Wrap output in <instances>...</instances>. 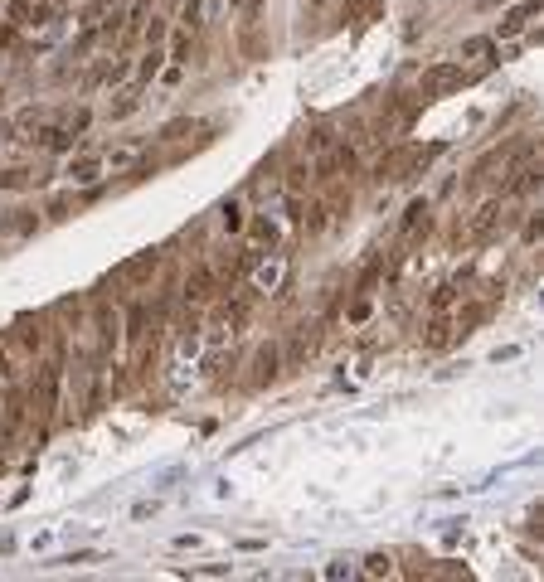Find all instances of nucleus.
<instances>
[{"label":"nucleus","instance_id":"obj_1","mask_svg":"<svg viewBox=\"0 0 544 582\" xmlns=\"http://www.w3.org/2000/svg\"><path fill=\"white\" fill-rule=\"evenodd\" d=\"M433 156H442V146H409V151H399L394 156V180H418L423 170H428V161Z\"/></svg>","mask_w":544,"mask_h":582},{"label":"nucleus","instance_id":"obj_2","mask_svg":"<svg viewBox=\"0 0 544 582\" xmlns=\"http://www.w3.org/2000/svg\"><path fill=\"white\" fill-rule=\"evenodd\" d=\"M156 267H161V258H156V253H136V258H126L112 277H117V282H126V287H141V282H151V277H156Z\"/></svg>","mask_w":544,"mask_h":582},{"label":"nucleus","instance_id":"obj_3","mask_svg":"<svg viewBox=\"0 0 544 582\" xmlns=\"http://www.w3.org/2000/svg\"><path fill=\"white\" fill-rule=\"evenodd\" d=\"M462 83H466V68L462 64H437V68L423 73V93H452Z\"/></svg>","mask_w":544,"mask_h":582},{"label":"nucleus","instance_id":"obj_4","mask_svg":"<svg viewBox=\"0 0 544 582\" xmlns=\"http://www.w3.org/2000/svg\"><path fill=\"white\" fill-rule=\"evenodd\" d=\"M20 422H24V393L10 384L5 388V403H0V437L10 442V437L20 432Z\"/></svg>","mask_w":544,"mask_h":582},{"label":"nucleus","instance_id":"obj_5","mask_svg":"<svg viewBox=\"0 0 544 582\" xmlns=\"http://www.w3.org/2000/svg\"><path fill=\"white\" fill-rule=\"evenodd\" d=\"M540 15V0H525V5H515V10H506V20H501V29H496V39H515L530 20Z\"/></svg>","mask_w":544,"mask_h":582},{"label":"nucleus","instance_id":"obj_6","mask_svg":"<svg viewBox=\"0 0 544 582\" xmlns=\"http://www.w3.org/2000/svg\"><path fill=\"white\" fill-rule=\"evenodd\" d=\"M277 282H282V258H267V262L253 267V287L258 291H277Z\"/></svg>","mask_w":544,"mask_h":582},{"label":"nucleus","instance_id":"obj_7","mask_svg":"<svg viewBox=\"0 0 544 582\" xmlns=\"http://www.w3.org/2000/svg\"><path fill=\"white\" fill-rule=\"evenodd\" d=\"M39 398H44V408H54V403H59V359H49V364H44V379H39Z\"/></svg>","mask_w":544,"mask_h":582},{"label":"nucleus","instance_id":"obj_8","mask_svg":"<svg viewBox=\"0 0 544 582\" xmlns=\"http://www.w3.org/2000/svg\"><path fill=\"white\" fill-rule=\"evenodd\" d=\"M209 287H214V272H209V267H200V272L185 282V301H209Z\"/></svg>","mask_w":544,"mask_h":582},{"label":"nucleus","instance_id":"obj_9","mask_svg":"<svg viewBox=\"0 0 544 582\" xmlns=\"http://www.w3.org/2000/svg\"><path fill=\"white\" fill-rule=\"evenodd\" d=\"M73 141H78V136H73V126H49V131L39 136V146H44V151H68Z\"/></svg>","mask_w":544,"mask_h":582},{"label":"nucleus","instance_id":"obj_10","mask_svg":"<svg viewBox=\"0 0 544 582\" xmlns=\"http://www.w3.org/2000/svg\"><path fill=\"white\" fill-rule=\"evenodd\" d=\"M98 175H103V161H93V156L78 161V165H68V180H73V185H93Z\"/></svg>","mask_w":544,"mask_h":582},{"label":"nucleus","instance_id":"obj_11","mask_svg":"<svg viewBox=\"0 0 544 582\" xmlns=\"http://www.w3.org/2000/svg\"><path fill=\"white\" fill-rule=\"evenodd\" d=\"M418 223H428V204H423V199H413V204L404 209V223H399V228H404V238H413V233H418Z\"/></svg>","mask_w":544,"mask_h":582},{"label":"nucleus","instance_id":"obj_12","mask_svg":"<svg viewBox=\"0 0 544 582\" xmlns=\"http://www.w3.org/2000/svg\"><path fill=\"white\" fill-rule=\"evenodd\" d=\"M253 364H258V384H272V379H277V350H272V345H267V350H258V359H253Z\"/></svg>","mask_w":544,"mask_h":582},{"label":"nucleus","instance_id":"obj_13","mask_svg":"<svg viewBox=\"0 0 544 582\" xmlns=\"http://www.w3.org/2000/svg\"><path fill=\"white\" fill-rule=\"evenodd\" d=\"M360 573H365V578H389V573H394V558H389V553H369Z\"/></svg>","mask_w":544,"mask_h":582},{"label":"nucleus","instance_id":"obj_14","mask_svg":"<svg viewBox=\"0 0 544 582\" xmlns=\"http://www.w3.org/2000/svg\"><path fill=\"white\" fill-rule=\"evenodd\" d=\"M496 218H501V204H486V209L476 214V223H471V233H476V238H486V233L496 228Z\"/></svg>","mask_w":544,"mask_h":582},{"label":"nucleus","instance_id":"obj_15","mask_svg":"<svg viewBox=\"0 0 544 582\" xmlns=\"http://www.w3.org/2000/svg\"><path fill=\"white\" fill-rule=\"evenodd\" d=\"M447 340H452V325H447V320H433V325H428V345H433V350H442Z\"/></svg>","mask_w":544,"mask_h":582},{"label":"nucleus","instance_id":"obj_16","mask_svg":"<svg viewBox=\"0 0 544 582\" xmlns=\"http://www.w3.org/2000/svg\"><path fill=\"white\" fill-rule=\"evenodd\" d=\"M491 54V39H466L462 44V59H486Z\"/></svg>","mask_w":544,"mask_h":582},{"label":"nucleus","instance_id":"obj_17","mask_svg":"<svg viewBox=\"0 0 544 582\" xmlns=\"http://www.w3.org/2000/svg\"><path fill=\"white\" fill-rule=\"evenodd\" d=\"M219 214H223V228H228V233H238V228H243V209H238V204H223Z\"/></svg>","mask_w":544,"mask_h":582},{"label":"nucleus","instance_id":"obj_18","mask_svg":"<svg viewBox=\"0 0 544 582\" xmlns=\"http://www.w3.org/2000/svg\"><path fill=\"white\" fill-rule=\"evenodd\" d=\"M161 59H166V54L151 44V54H146V64H141V78H156V73H161Z\"/></svg>","mask_w":544,"mask_h":582},{"label":"nucleus","instance_id":"obj_19","mask_svg":"<svg viewBox=\"0 0 544 582\" xmlns=\"http://www.w3.org/2000/svg\"><path fill=\"white\" fill-rule=\"evenodd\" d=\"M195 578H228V563H205V568H190Z\"/></svg>","mask_w":544,"mask_h":582},{"label":"nucleus","instance_id":"obj_20","mask_svg":"<svg viewBox=\"0 0 544 582\" xmlns=\"http://www.w3.org/2000/svg\"><path fill=\"white\" fill-rule=\"evenodd\" d=\"M307 146H311V151H326V146H330V131H326V126H316V131L307 136Z\"/></svg>","mask_w":544,"mask_h":582},{"label":"nucleus","instance_id":"obj_21","mask_svg":"<svg viewBox=\"0 0 544 582\" xmlns=\"http://www.w3.org/2000/svg\"><path fill=\"white\" fill-rule=\"evenodd\" d=\"M10 24H29V5H24V0L10 5Z\"/></svg>","mask_w":544,"mask_h":582},{"label":"nucleus","instance_id":"obj_22","mask_svg":"<svg viewBox=\"0 0 544 582\" xmlns=\"http://www.w3.org/2000/svg\"><path fill=\"white\" fill-rule=\"evenodd\" d=\"M49 218H68V194H59V199H49Z\"/></svg>","mask_w":544,"mask_h":582},{"label":"nucleus","instance_id":"obj_23","mask_svg":"<svg viewBox=\"0 0 544 582\" xmlns=\"http://www.w3.org/2000/svg\"><path fill=\"white\" fill-rule=\"evenodd\" d=\"M321 223H326V209H321V204H311V209H307V228H311V233H316V228H321Z\"/></svg>","mask_w":544,"mask_h":582},{"label":"nucleus","instance_id":"obj_24","mask_svg":"<svg viewBox=\"0 0 544 582\" xmlns=\"http://www.w3.org/2000/svg\"><path fill=\"white\" fill-rule=\"evenodd\" d=\"M185 49H190V34H175V44H170L166 59H185Z\"/></svg>","mask_w":544,"mask_h":582},{"label":"nucleus","instance_id":"obj_25","mask_svg":"<svg viewBox=\"0 0 544 582\" xmlns=\"http://www.w3.org/2000/svg\"><path fill=\"white\" fill-rule=\"evenodd\" d=\"M307 185V165H292V175H287V190H302Z\"/></svg>","mask_w":544,"mask_h":582},{"label":"nucleus","instance_id":"obj_26","mask_svg":"<svg viewBox=\"0 0 544 582\" xmlns=\"http://www.w3.org/2000/svg\"><path fill=\"white\" fill-rule=\"evenodd\" d=\"M452 306V287H437L433 291V311H447Z\"/></svg>","mask_w":544,"mask_h":582},{"label":"nucleus","instance_id":"obj_27","mask_svg":"<svg viewBox=\"0 0 544 582\" xmlns=\"http://www.w3.org/2000/svg\"><path fill=\"white\" fill-rule=\"evenodd\" d=\"M350 573H355V568H350L345 558H335V563H330V568H326V578H350Z\"/></svg>","mask_w":544,"mask_h":582},{"label":"nucleus","instance_id":"obj_28","mask_svg":"<svg viewBox=\"0 0 544 582\" xmlns=\"http://www.w3.org/2000/svg\"><path fill=\"white\" fill-rule=\"evenodd\" d=\"M131 107H136V93H122V102H117V107H112V117H126V112H131Z\"/></svg>","mask_w":544,"mask_h":582},{"label":"nucleus","instance_id":"obj_29","mask_svg":"<svg viewBox=\"0 0 544 582\" xmlns=\"http://www.w3.org/2000/svg\"><path fill=\"white\" fill-rule=\"evenodd\" d=\"M0 379H10V369H5V355H0Z\"/></svg>","mask_w":544,"mask_h":582},{"label":"nucleus","instance_id":"obj_30","mask_svg":"<svg viewBox=\"0 0 544 582\" xmlns=\"http://www.w3.org/2000/svg\"><path fill=\"white\" fill-rule=\"evenodd\" d=\"M228 5H243V0H228Z\"/></svg>","mask_w":544,"mask_h":582},{"label":"nucleus","instance_id":"obj_31","mask_svg":"<svg viewBox=\"0 0 544 582\" xmlns=\"http://www.w3.org/2000/svg\"><path fill=\"white\" fill-rule=\"evenodd\" d=\"M311 5H321V0H311Z\"/></svg>","mask_w":544,"mask_h":582}]
</instances>
